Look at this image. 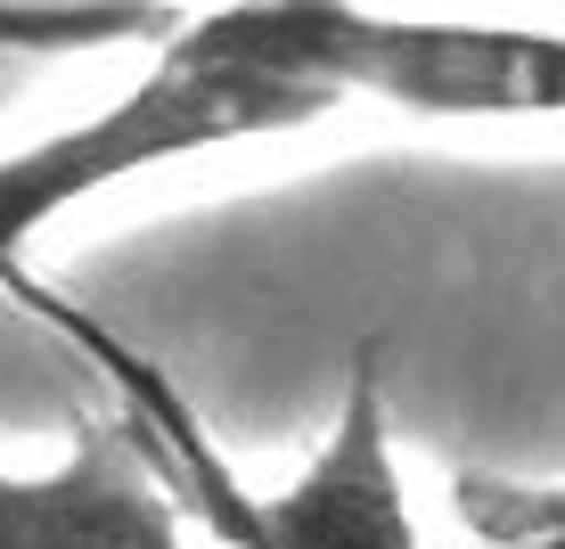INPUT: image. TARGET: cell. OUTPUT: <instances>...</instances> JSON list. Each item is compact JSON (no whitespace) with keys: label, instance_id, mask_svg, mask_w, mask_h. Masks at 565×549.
Returning a JSON list of instances; mask_svg holds the SVG:
<instances>
[{"label":"cell","instance_id":"obj_1","mask_svg":"<svg viewBox=\"0 0 565 549\" xmlns=\"http://www.w3.org/2000/svg\"><path fill=\"white\" fill-rule=\"evenodd\" d=\"M337 107L344 91L311 66L303 0H222V9L172 17V33H156L148 74L124 99L0 156V279H17V254L57 213L90 205L131 172L303 131Z\"/></svg>","mask_w":565,"mask_h":549},{"label":"cell","instance_id":"obj_2","mask_svg":"<svg viewBox=\"0 0 565 549\" xmlns=\"http://www.w3.org/2000/svg\"><path fill=\"white\" fill-rule=\"evenodd\" d=\"M311 66L344 99L411 115H565V33L492 17H402L369 0H303Z\"/></svg>","mask_w":565,"mask_h":549},{"label":"cell","instance_id":"obj_3","mask_svg":"<svg viewBox=\"0 0 565 549\" xmlns=\"http://www.w3.org/2000/svg\"><path fill=\"white\" fill-rule=\"evenodd\" d=\"M246 541H270V549H411L418 541L411 493H402V467H394L377 352L353 361L344 410L303 476L270 500H246Z\"/></svg>","mask_w":565,"mask_h":549},{"label":"cell","instance_id":"obj_4","mask_svg":"<svg viewBox=\"0 0 565 549\" xmlns=\"http://www.w3.org/2000/svg\"><path fill=\"white\" fill-rule=\"evenodd\" d=\"M181 493L148 451V426H99L66 467L9 476L0 467V549H172Z\"/></svg>","mask_w":565,"mask_h":549},{"label":"cell","instance_id":"obj_5","mask_svg":"<svg viewBox=\"0 0 565 549\" xmlns=\"http://www.w3.org/2000/svg\"><path fill=\"white\" fill-rule=\"evenodd\" d=\"M172 33L164 0H0V57H57V50H115Z\"/></svg>","mask_w":565,"mask_h":549},{"label":"cell","instance_id":"obj_6","mask_svg":"<svg viewBox=\"0 0 565 549\" xmlns=\"http://www.w3.org/2000/svg\"><path fill=\"white\" fill-rule=\"evenodd\" d=\"M451 508L467 541L492 549H565V484H524V476H492L467 467L451 476Z\"/></svg>","mask_w":565,"mask_h":549}]
</instances>
